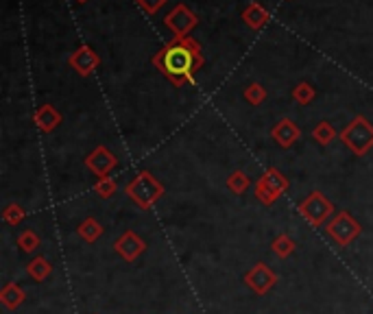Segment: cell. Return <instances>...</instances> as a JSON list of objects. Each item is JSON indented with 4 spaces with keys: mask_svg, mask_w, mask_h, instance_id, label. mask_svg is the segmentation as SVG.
I'll return each mask as SVG.
<instances>
[{
    "mask_svg": "<svg viewBox=\"0 0 373 314\" xmlns=\"http://www.w3.org/2000/svg\"><path fill=\"white\" fill-rule=\"evenodd\" d=\"M153 66L166 77L173 85L182 87L195 83L197 72L203 68L205 57L201 44L195 37H173L153 55Z\"/></svg>",
    "mask_w": 373,
    "mask_h": 314,
    "instance_id": "1",
    "label": "cell"
},
{
    "mask_svg": "<svg viewBox=\"0 0 373 314\" xmlns=\"http://www.w3.org/2000/svg\"><path fill=\"white\" fill-rule=\"evenodd\" d=\"M125 192L140 209H151L164 197V194H166L162 182H157V179L148 171H140L136 177H133L127 184Z\"/></svg>",
    "mask_w": 373,
    "mask_h": 314,
    "instance_id": "2",
    "label": "cell"
},
{
    "mask_svg": "<svg viewBox=\"0 0 373 314\" xmlns=\"http://www.w3.org/2000/svg\"><path fill=\"white\" fill-rule=\"evenodd\" d=\"M338 140L345 144L356 157H363L373 148V125L365 116H356L354 121L338 133Z\"/></svg>",
    "mask_w": 373,
    "mask_h": 314,
    "instance_id": "3",
    "label": "cell"
},
{
    "mask_svg": "<svg viewBox=\"0 0 373 314\" xmlns=\"http://www.w3.org/2000/svg\"><path fill=\"white\" fill-rule=\"evenodd\" d=\"M290 182L288 177L281 173L279 168H266L260 177L258 182L253 184V192H256V199L262 203V205H273L281 194H284L288 190Z\"/></svg>",
    "mask_w": 373,
    "mask_h": 314,
    "instance_id": "4",
    "label": "cell"
},
{
    "mask_svg": "<svg viewBox=\"0 0 373 314\" xmlns=\"http://www.w3.org/2000/svg\"><path fill=\"white\" fill-rule=\"evenodd\" d=\"M297 212H300L302 218L308 220L312 227H323L327 218H332L334 214V203L327 199L321 190H315L297 205Z\"/></svg>",
    "mask_w": 373,
    "mask_h": 314,
    "instance_id": "5",
    "label": "cell"
},
{
    "mask_svg": "<svg viewBox=\"0 0 373 314\" xmlns=\"http://www.w3.org/2000/svg\"><path fill=\"white\" fill-rule=\"evenodd\" d=\"M361 232H363L361 223H358L349 212H345V209L336 212V214L332 216V220L325 225V234L330 236L338 247L352 245L356 238L361 236Z\"/></svg>",
    "mask_w": 373,
    "mask_h": 314,
    "instance_id": "6",
    "label": "cell"
},
{
    "mask_svg": "<svg viewBox=\"0 0 373 314\" xmlns=\"http://www.w3.org/2000/svg\"><path fill=\"white\" fill-rule=\"evenodd\" d=\"M164 24L168 26V31H173L175 37H188L192 33V28L199 24V18L195 11H190L186 5H177L175 9L168 11V16L164 18Z\"/></svg>",
    "mask_w": 373,
    "mask_h": 314,
    "instance_id": "7",
    "label": "cell"
},
{
    "mask_svg": "<svg viewBox=\"0 0 373 314\" xmlns=\"http://www.w3.org/2000/svg\"><path fill=\"white\" fill-rule=\"evenodd\" d=\"M245 284L256 293V295H266L277 284V275L271 266H266L264 262H258L251 271L245 275Z\"/></svg>",
    "mask_w": 373,
    "mask_h": 314,
    "instance_id": "8",
    "label": "cell"
},
{
    "mask_svg": "<svg viewBox=\"0 0 373 314\" xmlns=\"http://www.w3.org/2000/svg\"><path fill=\"white\" fill-rule=\"evenodd\" d=\"M114 251H116L125 262H136V260L142 256V253L146 251V243H144L142 238H140L136 232H133V229H127V232H123V236L116 238Z\"/></svg>",
    "mask_w": 373,
    "mask_h": 314,
    "instance_id": "9",
    "label": "cell"
},
{
    "mask_svg": "<svg viewBox=\"0 0 373 314\" xmlns=\"http://www.w3.org/2000/svg\"><path fill=\"white\" fill-rule=\"evenodd\" d=\"M116 166H118V157L110 151L107 146H103V144L96 146L94 151L85 157V168L92 175H96L98 179L101 177H107Z\"/></svg>",
    "mask_w": 373,
    "mask_h": 314,
    "instance_id": "10",
    "label": "cell"
},
{
    "mask_svg": "<svg viewBox=\"0 0 373 314\" xmlns=\"http://www.w3.org/2000/svg\"><path fill=\"white\" fill-rule=\"evenodd\" d=\"M68 64L72 70H77V74L81 77H87V74H92L98 66H101V57L94 49L89 46H79L74 51L68 59Z\"/></svg>",
    "mask_w": 373,
    "mask_h": 314,
    "instance_id": "11",
    "label": "cell"
},
{
    "mask_svg": "<svg viewBox=\"0 0 373 314\" xmlns=\"http://www.w3.org/2000/svg\"><path fill=\"white\" fill-rule=\"evenodd\" d=\"M271 138L275 140L277 146L290 148L293 144H297V140L302 138V129L297 127L290 118H281V121L271 129Z\"/></svg>",
    "mask_w": 373,
    "mask_h": 314,
    "instance_id": "12",
    "label": "cell"
},
{
    "mask_svg": "<svg viewBox=\"0 0 373 314\" xmlns=\"http://www.w3.org/2000/svg\"><path fill=\"white\" fill-rule=\"evenodd\" d=\"M62 121H64V116L59 114L53 105H40L33 114V123L37 125V129L42 133H53L59 125H62Z\"/></svg>",
    "mask_w": 373,
    "mask_h": 314,
    "instance_id": "13",
    "label": "cell"
},
{
    "mask_svg": "<svg viewBox=\"0 0 373 314\" xmlns=\"http://www.w3.org/2000/svg\"><path fill=\"white\" fill-rule=\"evenodd\" d=\"M243 20L249 28H253V31H262V28L271 22V13H268V9H264L260 3H249L243 11Z\"/></svg>",
    "mask_w": 373,
    "mask_h": 314,
    "instance_id": "14",
    "label": "cell"
},
{
    "mask_svg": "<svg viewBox=\"0 0 373 314\" xmlns=\"http://www.w3.org/2000/svg\"><path fill=\"white\" fill-rule=\"evenodd\" d=\"M24 302H26V293L16 281H7L3 290H0V304L7 310H18Z\"/></svg>",
    "mask_w": 373,
    "mask_h": 314,
    "instance_id": "15",
    "label": "cell"
},
{
    "mask_svg": "<svg viewBox=\"0 0 373 314\" xmlns=\"http://www.w3.org/2000/svg\"><path fill=\"white\" fill-rule=\"evenodd\" d=\"M53 273V264L44 258V256H35L31 262H26V275L35 279V281H44L49 279Z\"/></svg>",
    "mask_w": 373,
    "mask_h": 314,
    "instance_id": "16",
    "label": "cell"
},
{
    "mask_svg": "<svg viewBox=\"0 0 373 314\" xmlns=\"http://www.w3.org/2000/svg\"><path fill=\"white\" fill-rule=\"evenodd\" d=\"M77 236L81 238L83 243H87V245H92V243H96L98 238L103 236V225L101 223L94 218V216H87L81 225L77 227Z\"/></svg>",
    "mask_w": 373,
    "mask_h": 314,
    "instance_id": "17",
    "label": "cell"
},
{
    "mask_svg": "<svg viewBox=\"0 0 373 314\" xmlns=\"http://www.w3.org/2000/svg\"><path fill=\"white\" fill-rule=\"evenodd\" d=\"M295 249H297V245H295V241L288 234H279L273 241V245H271V251L275 253L277 258H281V260L290 258L293 253H295Z\"/></svg>",
    "mask_w": 373,
    "mask_h": 314,
    "instance_id": "18",
    "label": "cell"
},
{
    "mask_svg": "<svg viewBox=\"0 0 373 314\" xmlns=\"http://www.w3.org/2000/svg\"><path fill=\"white\" fill-rule=\"evenodd\" d=\"M338 138V131L327 123V121H323V123H319L315 129H312V140L315 142H319L321 146H327V144H332L334 140Z\"/></svg>",
    "mask_w": 373,
    "mask_h": 314,
    "instance_id": "19",
    "label": "cell"
},
{
    "mask_svg": "<svg viewBox=\"0 0 373 314\" xmlns=\"http://www.w3.org/2000/svg\"><path fill=\"white\" fill-rule=\"evenodd\" d=\"M249 186H251V179H249V175L243 173V171H234V173L227 177V188H229V192H234V194H245V192L249 190Z\"/></svg>",
    "mask_w": 373,
    "mask_h": 314,
    "instance_id": "20",
    "label": "cell"
},
{
    "mask_svg": "<svg viewBox=\"0 0 373 314\" xmlns=\"http://www.w3.org/2000/svg\"><path fill=\"white\" fill-rule=\"evenodd\" d=\"M315 96H317V89L312 87L308 81H302L293 87V98L300 105H310L312 101H315Z\"/></svg>",
    "mask_w": 373,
    "mask_h": 314,
    "instance_id": "21",
    "label": "cell"
},
{
    "mask_svg": "<svg viewBox=\"0 0 373 314\" xmlns=\"http://www.w3.org/2000/svg\"><path fill=\"white\" fill-rule=\"evenodd\" d=\"M94 192L98 194L101 199H112L114 194L118 192V184H116V179L114 177H101L96 179V184H94Z\"/></svg>",
    "mask_w": 373,
    "mask_h": 314,
    "instance_id": "22",
    "label": "cell"
},
{
    "mask_svg": "<svg viewBox=\"0 0 373 314\" xmlns=\"http://www.w3.org/2000/svg\"><path fill=\"white\" fill-rule=\"evenodd\" d=\"M24 216H26L24 207L18 205V203H9V205L3 209V220L7 223V225H11V227H18L20 223L24 220Z\"/></svg>",
    "mask_w": 373,
    "mask_h": 314,
    "instance_id": "23",
    "label": "cell"
},
{
    "mask_svg": "<svg viewBox=\"0 0 373 314\" xmlns=\"http://www.w3.org/2000/svg\"><path fill=\"white\" fill-rule=\"evenodd\" d=\"M42 245V241H40V236L33 232V229H24L20 236H18V247H20V251H24V253H35V249Z\"/></svg>",
    "mask_w": 373,
    "mask_h": 314,
    "instance_id": "24",
    "label": "cell"
},
{
    "mask_svg": "<svg viewBox=\"0 0 373 314\" xmlns=\"http://www.w3.org/2000/svg\"><path fill=\"white\" fill-rule=\"evenodd\" d=\"M245 101L249 105H262L266 101V89L260 83H249L245 87Z\"/></svg>",
    "mask_w": 373,
    "mask_h": 314,
    "instance_id": "25",
    "label": "cell"
},
{
    "mask_svg": "<svg viewBox=\"0 0 373 314\" xmlns=\"http://www.w3.org/2000/svg\"><path fill=\"white\" fill-rule=\"evenodd\" d=\"M136 3H138L140 9H144V11L148 13V16H155V13H157L164 5H166L168 0H136Z\"/></svg>",
    "mask_w": 373,
    "mask_h": 314,
    "instance_id": "26",
    "label": "cell"
},
{
    "mask_svg": "<svg viewBox=\"0 0 373 314\" xmlns=\"http://www.w3.org/2000/svg\"><path fill=\"white\" fill-rule=\"evenodd\" d=\"M77 3H85V0H77Z\"/></svg>",
    "mask_w": 373,
    "mask_h": 314,
    "instance_id": "27",
    "label": "cell"
}]
</instances>
